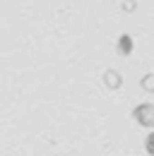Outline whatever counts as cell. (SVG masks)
<instances>
[{
	"instance_id": "1",
	"label": "cell",
	"mask_w": 154,
	"mask_h": 156,
	"mask_svg": "<svg viewBox=\"0 0 154 156\" xmlns=\"http://www.w3.org/2000/svg\"><path fill=\"white\" fill-rule=\"evenodd\" d=\"M133 118L142 127H154V103H140L133 108Z\"/></svg>"
},
{
	"instance_id": "2",
	"label": "cell",
	"mask_w": 154,
	"mask_h": 156,
	"mask_svg": "<svg viewBox=\"0 0 154 156\" xmlns=\"http://www.w3.org/2000/svg\"><path fill=\"white\" fill-rule=\"evenodd\" d=\"M116 51H118V55H130L133 53V36L130 34H120L118 43H116Z\"/></svg>"
},
{
	"instance_id": "3",
	"label": "cell",
	"mask_w": 154,
	"mask_h": 156,
	"mask_svg": "<svg viewBox=\"0 0 154 156\" xmlns=\"http://www.w3.org/2000/svg\"><path fill=\"white\" fill-rule=\"evenodd\" d=\"M104 82H106V87H108V89H118V87L123 84L120 72H116V70H106V72H104Z\"/></svg>"
},
{
	"instance_id": "4",
	"label": "cell",
	"mask_w": 154,
	"mask_h": 156,
	"mask_svg": "<svg viewBox=\"0 0 154 156\" xmlns=\"http://www.w3.org/2000/svg\"><path fill=\"white\" fill-rule=\"evenodd\" d=\"M140 87L147 91V94H154V75H145L140 79Z\"/></svg>"
},
{
	"instance_id": "5",
	"label": "cell",
	"mask_w": 154,
	"mask_h": 156,
	"mask_svg": "<svg viewBox=\"0 0 154 156\" xmlns=\"http://www.w3.org/2000/svg\"><path fill=\"white\" fill-rule=\"evenodd\" d=\"M145 149H147V154L154 156V130L147 135V139H145Z\"/></svg>"
},
{
	"instance_id": "6",
	"label": "cell",
	"mask_w": 154,
	"mask_h": 156,
	"mask_svg": "<svg viewBox=\"0 0 154 156\" xmlns=\"http://www.w3.org/2000/svg\"><path fill=\"white\" fill-rule=\"evenodd\" d=\"M123 10H125V12H133L135 10V0H123Z\"/></svg>"
}]
</instances>
